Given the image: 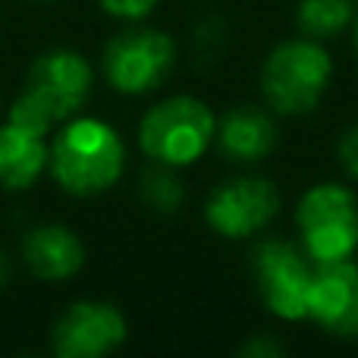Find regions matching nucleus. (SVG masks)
I'll return each mask as SVG.
<instances>
[{"label":"nucleus","mask_w":358,"mask_h":358,"mask_svg":"<svg viewBox=\"0 0 358 358\" xmlns=\"http://www.w3.org/2000/svg\"><path fill=\"white\" fill-rule=\"evenodd\" d=\"M214 132L217 120L210 107L189 94H176L145 113L138 126V145L155 164L189 167L208 151Z\"/></svg>","instance_id":"20e7f679"},{"label":"nucleus","mask_w":358,"mask_h":358,"mask_svg":"<svg viewBox=\"0 0 358 358\" xmlns=\"http://www.w3.org/2000/svg\"><path fill=\"white\" fill-rule=\"evenodd\" d=\"M317 261L305 245L286 239H264L252 252V277L261 302L283 321L308 317V292L315 283Z\"/></svg>","instance_id":"39448f33"},{"label":"nucleus","mask_w":358,"mask_h":358,"mask_svg":"<svg viewBox=\"0 0 358 358\" xmlns=\"http://www.w3.org/2000/svg\"><path fill=\"white\" fill-rule=\"evenodd\" d=\"M176 66V44L157 29H126L104 48V76L117 92L145 94Z\"/></svg>","instance_id":"0eeeda50"},{"label":"nucleus","mask_w":358,"mask_h":358,"mask_svg":"<svg viewBox=\"0 0 358 358\" xmlns=\"http://www.w3.org/2000/svg\"><path fill=\"white\" fill-rule=\"evenodd\" d=\"M355 0H299V29L308 38H336L355 22Z\"/></svg>","instance_id":"4468645a"},{"label":"nucleus","mask_w":358,"mask_h":358,"mask_svg":"<svg viewBox=\"0 0 358 358\" xmlns=\"http://www.w3.org/2000/svg\"><path fill=\"white\" fill-rule=\"evenodd\" d=\"M340 161H343V167H346V173L358 179V126L340 138Z\"/></svg>","instance_id":"f3484780"},{"label":"nucleus","mask_w":358,"mask_h":358,"mask_svg":"<svg viewBox=\"0 0 358 358\" xmlns=\"http://www.w3.org/2000/svg\"><path fill=\"white\" fill-rule=\"evenodd\" d=\"M6 280H10V261H6V255L0 252V289L6 286Z\"/></svg>","instance_id":"6ab92c4d"},{"label":"nucleus","mask_w":358,"mask_h":358,"mask_svg":"<svg viewBox=\"0 0 358 358\" xmlns=\"http://www.w3.org/2000/svg\"><path fill=\"white\" fill-rule=\"evenodd\" d=\"M170 170L173 167L161 164V167L148 170V173L142 176V198L157 214H173L179 204H182V185H179V179L170 173Z\"/></svg>","instance_id":"2eb2a0df"},{"label":"nucleus","mask_w":358,"mask_h":358,"mask_svg":"<svg viewBox=\"0 0 358 358\" xmlns=\"http://www.w3.org/2000/svg\"><path fill=\"white\" fill-rule=\"evenodd\" d=\"M123 138L101 120H73L50 148V173L69 195H98L107 192L123 173Z\"/></svg>","instance_id":"f03ea898"},{"label":"nucleus","mask_w":358,"mask_h":358,"mask_svg":"<svg viewBox=\"0 0 358 358\" xmlns=\"http://www.w3.org/2000/svg\"><path fill=\"white\" fill-rule=\"evenodd\" d=\"M50 164V148L41 132L19 123L0 126V189H29Z\"/></svg>","instance_id":"ddd939ff"},{"label":"nucleus","mask_w":358,"mask_h":358,"mask_svg":"<svg viewBox=\"0 0 358 358\" xmlns=\"http://www.w3.org/2000/svg\"><path fill=\"white\" fill-rule=\"evenodd\" d=\"M242 355H255V358H261V355H283V346H280L277 340H267V336H258V340H252L248 346H242Z\"/></svg>","instance_id":"a211bd4d"},{"label":"nucleus","mask_w":358,"mask_h":358,"mask_svg":"<svg viewBox=\"0 0 358 358\" xmlns=\"http://www.w3.org/2000/svg\"><path fill=\"white\" fill-rule=\"evenodd\" d=\"M302 245L317 264L343 261L358 248V201L346 185L321 182L302 195L296 208Z\"/></svg>","instance_id":"423d86ee"},{"label":"nucleus","mask_w":358,"mask_h":358,"mask_svg":"<svg viewBox=\"0 0 358 358\" xmlns=\"http://www.w3.org/2000/svg\"><path fill=\"white\" fill-rule=\"evenodd\" d=\"M101 6L120 19H142L155 10L157 0H101Z\"/></svg>","instance_id":"dca6fc26"},{"label":"nucleus","mask_w":358,"mask_h":358,"mask_svg":"<svg viewBox=\"0 0 358 358\" xmlns=\"http://www.w3.org/2000/svg\"><path fill=\"white\" fill-rule=\"evenodd\" d=\"M352 35H355V50H358V13H355V31Z\"/></svg>","instance_id":"aec40b11"},{"label":"nucleus","mask_w":358,"mask_h":358,"mask_svg":"<svg viewBox=\"0 0 358 358\" xmlns=\"http://www.w3.org/2000/svg\"><path fill=\"white\" fill-rule=\"evenodd\" d=\"M126 321L107 302H76L54 321L50 349L60 358H98L120 349Z\"/></svg>","instance_id":"1a4fd4ad"},{"label":"nucleus","mask_w":358,"mask_h":358,"mask_svg":"<svg viewBox=\"0 0 358 358\" xmlns=\"http://www.w3.org/2000/svg\"><path fill=\"white\" fill-rule=\"evenodd\" d=\"M22 258L38 280L57 283V280H69L73 273H79L82 261H85V248L69 227L41 223L25 236Z\"/></svg>","instance_id":"f8f14e48"},{"label":"nucleus","mask_w":358,"mask_h":358,"mask_svg":"<svg viewBox=\"0 0 358 358\" xmlns=\"http://www.w3.org/2000/svg\"><path fill=\"white\" fill-rule=\"evenodd\" d=\"M280 214V192L264 176L227 179L210 192L204 204L210 229L227 239H245L264 229Z\"/></svg>","instance_id":"6e6552de"},{"label":"nucleus","mask_w":358,"mask_h":358,"mask_svg":"<svg viewBox=\"0 0 358 358\" xmlns=\"http://www.w3.org/2000/svg\"><path fill=\"white\" fill-rule=\"evenodd\" d=\"M330 73L334 63L327 50L315 38H296L271 50L261 69V92L277 113L299 117L321 104L330 85Z\"/></svg>","instance_id":"7ed1b4c3"},{"label":"nucleus","mask_w":358,"mask_h":358,"mask_svg":"<svg viewBox=\"0 0 358 358\" xmlns=\"http://www.w3.org/2000/svg\"><path fill=\"white\" fill-rule=\"evenodd\" d=\"M308 317L334 336H358V264L349 258L317 264L308 292Z\"/></svg>","instance_id":"9d476101"},{"label":"nucleus","mask_w":358,"mask_h":358,"mask_svg":"<svg viewBox=\"0 0 358 358\" xmlns=\"http://www.w3.org/2000/svg\"><path fill=\"white\" fill-rule=\"evenodd\" d=\"M220 151L236 164H258L277 148V126L261 107L239 104L217 120Z\"/></svg>","instance_id":"9b49d317"},{"label":"nucleus","mask_w":358,"mask_h":358,"mask_svg":"<svg viewBox=\"0 0 358 358\" xmlns=\"http://www.w3.org/2000/svg\"><path fill=\"white\" fill-rule=\"evenodd\" d=\"M94 85L88 60L76 50H48L31 63L25 88L10 107V123L48 136L50 126L69 120L82 110Z\"/></svg>","instance_id":"f257e3e1"}]
</instances>
